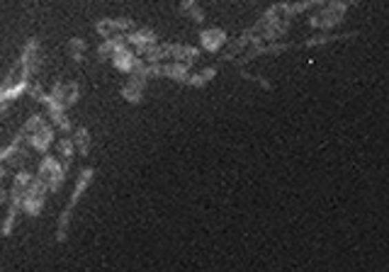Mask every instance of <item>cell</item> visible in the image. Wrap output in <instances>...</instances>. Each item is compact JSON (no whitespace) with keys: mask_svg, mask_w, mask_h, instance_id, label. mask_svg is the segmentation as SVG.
I'll use <instances>...</instances> for the list:
<instances>
[{"mask_svg":"<svg viewBox=\"0 0 389 272\" xmlns=\"http://www.w3.org/2000/svg\"><path fill=\"white\" fill-rule=\"evenodd\" d=\"M22 61H25V66H27V71L34 76L37 71L41 68V63H44V52H41V44H39V39H30L25 44V49H22Z\"/></svg>","mask_w":389,"mask_h":272,"instance_id":"cell-11","label":"cell"},{"mask_svg":"<svg viewBox=\"0 0 389 272\" xmlns=\"http://www.w3.org/2000/svg\"><path fill=\"white\" fill-rule=\"evenodd\" d=\"M348 6H358V3H363V0H346Z\"/></svg>","mask_w":389,"mask_h":272,"instance_id":"cell-19","label":"cell"},{"mask_svg":"<svg viewBox=\"0 0 389 272\" xmlns=\"http://www.w3.org/2000/svg\"><path fill=\"white\" fill-rule=\"evenodd\" d=\"M46 197H49V190H46V187L41 185L39 180H37V175H34V180H32L30 190H27L25 200H22V211H25V214H30V216L41 214Z\"/></svg>","mask_w":389,"mask_h":272,"instance_id":"cell-8","label":"cell"},{"mask_svg":"<svg viewBox=\"0 0 389 272\" xmlns=\"http://www.w3.org/2000/svg\"><path fill=\"white\" fill-rule=\"evenodd\" d=\"M66 173L68 170L63 168V163L57 158V156H46L39 160V170H37V180H39L41 185L49 190V195L52 192H57L59 187L63 185V180H66Z\"/></svg>","mask_w":389,"mask_h":272,"instance_id":"cell-4","label":"cell"},{"mask_svg":"<svg viewBox=\"0 0 389 272\" xmlns=\"http://www.w3.org/2000/svg\"><path fill=\"white\" fill-rule=\"evenodd\" d=\"M6 173H8V168H3V165H0V205H3V202H8V190H6V185H3Z\"/></svg>","mask_w":389,"mask_h":272,"instance_id":"cell-18","label":"cell"},{"mask_svg":"<svg viewBox=\"0 0 389 272\" xmlns=\"http://www.w3.org/2000/svg\"><path fill=\"white\" fill-rule=\"evenodd\" d=\"M124 41H127L129 49H134L137 56H143L151 47L159 44V34L154 30H149V27H134L132 32L124 34Z\"/></svg>","mask_w":389,"mask_h":272,"instance_id":"cell-5","label":"cell"},{"mask_svg":"<svg viewBox=\"0 0 389 272\" xmlns=\"http://www.w3.org/2000/svg\"><path fill=\"white\" fill-rule=\"evenodd\" d=\"M110 61H112V66L117 68V71H122V73H127V76H129V73H132L134 68L141 63V56H137V54H134V49H129L127 41H124L122 47L114 52V56L110 59Z\"/></svg>","mask_w":389,"mask_h":272,"instance_id":"cell-10","label":"cell"},{"mask_svg":"<svg viewBox=\"0 0 389 272\" xmlns=\"http://www.w3.org/2000/svg\"><path fill=\"white\" fill-rule=\"evenodd\" d=\"M215 76H217V68L215 66H207V68H202V71H197V73L190 71V76L185 78V85H190V87H205Z\"/></svg>","mask_w":389,"mask_h":272,"instance_id":"cell-15","label":"cell"},{"mask_svg":"<svg viewBox=\"0 0 389 272\" xmlns=\"http://www.w3.org/2000/svg\"><path fill=\"white\" fill-rule=\"evenodd\" d=\"M226 41H229V34H226L221 27H207V30L200 32V47L202 52H210L217 54L226 47Z\"/></svg>","mask_w":389,"mask_h":272,"instance_id":"cell-9","label":"cell"},{"mask_svg":"<svg viewBox=\"0 0 389 272\" xmlns=\"http://www.w3.org/2000/svg\"><path fill=\"white\" fill-rule=\"evenodd\" d=\"M134 20H129V17H105V20H97L95 22V32L103 39H112V36H122L127 34V32L134 30Z\"/></svg>","mask_w":389,"mask_h":272,"instance_id":"cell-6","label":"cell"},{"mask_svg":"<svg viewBox=\"0 0 389 272\" xmlns=\"http://www.w3.org/2000/svg\"><path fill=\"white\" fill-rule=\"evenodd\" d=\"M124 44V34L122 36H112V39H103V44L97 47V61H110L114 56L119 47Z\"/></svg>","mask_w":389,"mask_h":272,"instance_id":"cell-14","label":"cell"},{"mask_svg":"<svg viewBox=\"0 0 389 272\" xmlns=\"http://www.w3.org/2000/svg\"><path fill=\"white\" fill-rule=\"evenodd\" d=\"M73 156H76V146H73V139H71V136H66V134H63L61 139L57 141V158L61 160L63 168L68 170V168H71Z\"/></svg>","mask_w":389,"mask_h":272,"instance_id":"cell-12","label":"cell"},{"mask_svg":"<svg viewBox=\"0 0 389 272\" xmlns=\"http://www.w3.org/2000/svg\"><path fill=\"white\" fill-rule=\"evenodd\" d=\"M49 95H52L63 109H68L81 98V85H78L76 81H57L52 85V90H49Z\"/></svg>","mask_w":389,"mask_h":272,"instance_id":"cell-7","label":"cell"},{"mask_svg":"<svg viewBox=\"0 0 389 272\" xmlns=\"http://www.w3.org/2000/svg\"><path fill=\"white\" fill-rule=\"evenodd\" d=\"M86 39H81V36H73V39H68V56L73 59L76 63H81L83 59H86Z\"/></svg>","mask_w":389,"mask_h":272,"instance_id":"cell-17","label":"cell"},{"mask_svg":"<svg viewBox=\"0 0 389 272\" xmlns=\"http://www.w3.org/2000/svg\"><path fill=\"white\" fill-rule=\"evenodd\" d=\"M71 134H73L71 139H73V146H76V154L81 156V158L90 154V146H92L90 132H88L86 127H78V129H73Z\"/></svg>","mask_w":389,"mask_h":272,"instance_id":"cell-13","label":"cell"},{"mask_svg":"<svg viewBox=\"0 0 389 272\" xmlns=\"http://www.w3.org/2000/svg\"><path fill=\"white\" fill-rule=\"evenodd\" d=\"M348 3L346 0H326L323 6L314 8V12L309 15V27L314 30H323V32H331L333 27H338L343 22L346 12H348Z\"/></svg>","mask_w":389,"mask_h":272,"instance_id":"cell-2","label":"cell"},{"mask_svg":"<svg viewBox=\"0 0 389 272\" xmlns=\"http://www.w3.org/2000/svg\"><path fill=\"white\" fill-rule=\"evenodd\" d=\"M17 134L27 141L30 149L39 151V154H46L49 146L54 144V127L46 122L41 114H32V117L22 124V129Z\"/></svg>","mask_w":389,"mask_h":272,"instance_id":"cell-1","label":"cell"},{"mask_svg":"<svg viewBox=\"0 0 389 272\" xmlns=\"http://www.w3.org/2000/svg\"><path fill=\"white\" fill-rule=\"evenodd\" d=\"M6 109H8V107H0V117H3V112H6Z\"/></svg>","mask_w":389,"mask_h":272,"instance_id":"cell-20","label":"cell"},{"mask_svg":"<svg viewBox=\"0 0 389 272\" xmlns=\"http://www.w3.org/2000/svg\"><path fill=\"white\" fill-rule=\"evenodd\" d=\"M92 182V168H83L81 173H78V180H76V187H73V197L71 202L66 205V209L61 211V216H59V226H57V241L63 243L68 236V224H71V214H73V207L78 205V200L83 197V192L88 190V185Z\"/></svg>","mask_w":389,"mask_h":272,"instance_id":"cell-3","label":"cell"},{"mask_svg":"<svg viewBox=\"0 0 389 272\" xmlns=\"http://www.w3.org/2000/svg\"><path fill=\"white\" fill-rule=\"evenodd\" d=\"M180 15H185L188 20L192 22H205V10L200 8V3L197 0H183V6H180Z\"/></svg>","mask_w":389,"mask_h":272,"instance_id":"cell-16","label":"cell"}]
</instances>
